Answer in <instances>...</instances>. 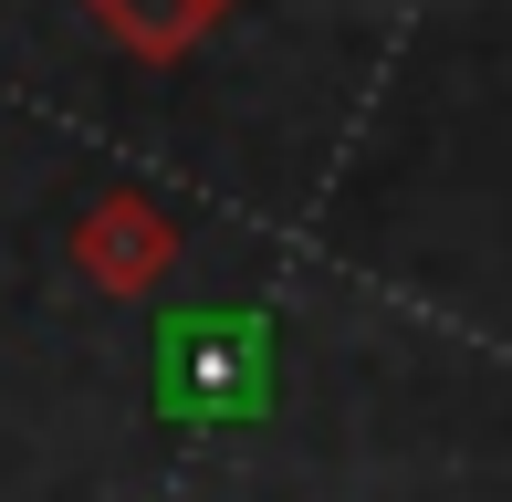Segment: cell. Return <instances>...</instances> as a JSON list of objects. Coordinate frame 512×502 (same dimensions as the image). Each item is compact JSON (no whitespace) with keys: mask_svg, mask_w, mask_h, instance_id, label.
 <instances>
[{"mask_svg":"<svg viewBox=\"0 0 512 502\" xmlns=\"http://www.w3.org/2000/svg\"><path fill=\"white\" fill-rule=\"evenodd\" d=\"M272 408V325H251L241 304H199L157 325V419H251Z\"/></svg>","mask_w":512,"mask_h":502,"instance_id":"obj_1","label":"cell"},{"mask_svg":"<svg viewBox=\"0 0 512 502\" xmlns=\"http://www.w3.org/2000/svg\"><path fill=\"white\" fill-rule=\"evenodd\" d=\"M63 262H74L84 293H105V304H126V293H157L178 272V220L157 210L147 189H105L74 210V231H63Z\"/></svg>","mask_w":512,"mask_h":502,"instance_id":"obj_2","label":"cell"},{"mask_svg":"<svg viewBox=\"0 0 512 502\" xmlns=\"http://www.w3.org/2000/svg\"><path fill=\"white\" fill-rule=\"evenodd\" d=\"M74 11H95V32L126 42L136 63H178V53H199L241 0H74Z\"/></svg>","mask_w":512,"mask_h":502,"instance_id":"obj_3","label":"cell"}]
</instances>
